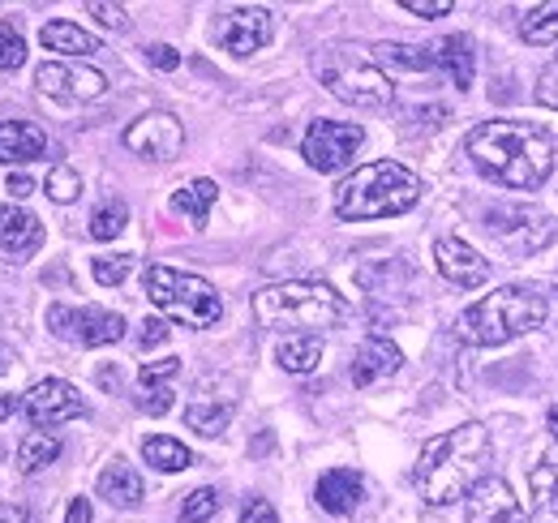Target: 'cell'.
Segmentation results:
<instances>
[{"mask_svg":"<svg viewBox=\"0 0 558 523\" xmlns=\"http://www.w3.org/2000/svg\"><path fill=\"white\" fill-rule=\"evenodd\" d=\"M374 61L383 69H409V73H429V69H438L429 48H409V44H378V48H374Z\"/></svg>","mask_w":558,"mask_h":523,"instance_id":"f546056e","label":"cell"},{"mask_svg":"<svg viewBox=\"0 0 558 523\" xmlns=\"http://www.w3.org/2000/svg\"><path fill=\"white\" fill-rule=\"evenodd\" d=\"M464 507H469V523H524V511L502 476H482L469 489Z\"/></svg>","mask_w":558,"mask_h":523,"instance_id":"9a60e30c","label":"cell"},{"mask_svg":"<svg viewBox=\"0 0 558 523\" xmlns=\"http://www.w3.org/2000/svg\"><path fill=\"white\" fill-rule=\"evenodd\" d=\"M314 73H318V82H323L340 104H349V108H369V112H378V108H391V99H396L391 73L378 65L365 48H352V44H331V48H323V52L314 57Z\"/></svg>","mask_w":558,"mask_h":523,"instance_id":"8992f818","label":"cell"},{"mask_svg":"<svg viewBox=\"0 0 558 523\" xmlns=\"http://www.w3.org/2000/svg\"><path fill=\"white\" fill-rule=\"evenodd\" d=\"M254 318L271 330H327L349 318V301L318 279H288L254 292Z\"/></svg>","mask_w":558,"mask_h":523,"instance_id":"277c9868","label":"cell"},{"mask_svg":"<svg viewBox=\"0 0 558 523\" xmlns=\"http://www.w3.org/2000/svg\"><path fill=\"white\" fill-rule=\"evenodd\" d=\"M546 425H550V434H555V442H558V408L550 412V416H546Z\"/></svg>","mask_w":558,"mask_h":523,"instance_id":"681fc988","label":"cell"},{"mask_svg":"<svg viewBox=\"0 0 558 523\" xmlns=\"http://www.w3.org/2000/svg\"><path fill=\"white\" fill-rule=\"evenodd\" d=\"M39 39H44L48 52H65V57H90V52H99V39L90 31H82L77 22H65V17L44 22Z\"/></svg>","mask_w":558,"mask_h":523,"instance_id":"603a6c76","label":"cell"},{"mask_svg":"<svg viewBox=\"0 0 558 523\" xmlns=\"http://www.w3.org/2000/svg\"><path fill=\"white\" fill-rule=\"evenodd\" d=\"M520 35L524 44H558V0L550 4H533L524 17H520Z\"/></svg>","mask_w":558,"mask_h":523,"instance_id":"4dcf8cb0","label":"cell"},{"mask_svg":"<svg viewBox=\"0 0 558 523\" xmlns=\"http://www.w3.org/2000/svg\"><path fill=\"white\" fill-rule=\"evenodd\" d=\"M0 523H35V520H31L26 507H17V502H0Z\"/></svg>","mask_w":558,"mask_h":523,"instance_id":"bcb514c9","label":"cell"},{"mask_svg":"<svg viewBox=\"0 0 558 523\" xmlns=\"http://www.w3.org/2000/svg\"><path fill=\"white\" fill-rule=\"evenodd\" d=\"M44 245V223L26 206H0V250L13 262L31 258Z\"/></svg>","mask_w":558,"mask_h":523,"instance_id":"ac0fdd59","label":"cell"},{"mask_svg":"<svg viewBox=\"0 0 558 523\" xmlns=\"http://www.w3.org/2000/svg\"><path fill=\"white\" fill-rule=\"evenodd\" d=\"M482 228L515 258H533L558 241L555 215H546L537 206H489L482 215Z\"/></svg>","mask_w":558,"mask_h":523,"instance_id":"ba28073f","label":"cell"},{"mask_svg":"<svg viewBox=\"0 0 558 523\" xmlns=\"http://www.w3.org/2000/svg\"><path fill=\"white\" fill-rule=\"evenodd\" d=\"M469 159L507 190H542L555 172L550 133L529 121H486L464 137Z\"/></svg>","mask_w":558,"mask_h":523,"instance_id":"6da1fadb","label":"cell"},{"mask_svg":"<svg viewBox=\"0 0 558 523\" xmlns=\"http://www.w3.org/2000/svg\"><path fill=\"white\" fill-rule=\"evenodd\" d=\"M4 190H9V194H13V197H17V202H22V197H31V194H35V181H31L26 172H13V177L4 181Z\"/></svg>","mask_w":558,"mask_h":523,"instance_id":"f6af8a7d","label":"cell"},{"mask_svg":"<svg viewBox=\"0 0 558 523\" xmlns=\"http://www.w3.org/2000/svg\"><path fill=\"white\" fill-rule=\"evenodd\" d=\"M48 155V133L31 121H0V163H31Z\"/></svg>","mask_w":558,"mask_h":523,"instance_id":"ffe728a7","label":"cell"},{"mask_svg":"<svg viewBox=\"0 0 558 523\" xmlns=\"http://www.w3.org/2000/svg\"><path fill=\"white\" fill-rule=\"evenodd\" d=\"M163 339H168V318H146L142 323V335H138L142 348H159Z\"/></svg>","mask_w":558,"mask_h":523,"instance_id":"ee69618b","label":"cell"},{"mask_svg":"<svg viewBox=\"0 0 558 523\" xmlns=\"http://www.w3.org/2000/svg\"><path fill=\"white\" fill-rule=\"evenodd\" d=\"M177 369H181V361H177V356H163V361H146V365L138 369V382L146 387V391H155V387H159V382H168Z\"/></svg>","mask_w":558,"mask_h":523,"instance_id":"8d00e7d4","label":"cell"},{"mask_svg":"<svg viewBox=\"0 0 558 523\" xmlns=\"http://www.w3.org/2000/svg\"><path fill=\"white\" fill-rule=\"evenodd\" d=\"M400 4L417 17H447L451 13V0H400Z\"/></svg>","mask_w":558,"mask_h":523,"instance_id":"60d3db41","label":"cell"},{"mask_svg":"<svg viewBox=\"0 0 558 523\" xmlns=\"http://www.w3.org/2000/svg\"><path fill=\"white\" fill-rule=\"evenodd\" d=\"M365 146V130L361 125H349V121H314L305 130V142H301V155L314 172H344L356 150Z\"/></svg>","mask_w":558,"mask_h":523,"instance_id":"9c48e42d","label":"cell"},{"mask_svg":"<svg viewBox=\"0 0 558 523\" xmlns=\"http://www.w3.org/2000/svg\"><path fill=\"white\" fill-rule=\"evenodd\" d=\"M241 523H279V515L267 498H250V502L241 507Z\"/></svg>","mask_w":558,"mask_h":523,"instance_id":"ab89813d","label":"cell"},{"mask_svg":"<svg viewBox=\"0 0 558 523\" xmlns=\"http://www.w3.org/2000/svg\"><path fill=\"white\" fill-rule=\"evenodd\" d=\"M215 44L232 57H254L258 48L271 44V13L241 4V9H223L215 17Z\"/></svg>","mask_w":558,"mask_h":523,"instance_id":"4fadbf2b","label":"cell"},{"mask_svg":"<svg viewBox=\"0 0 558 523\" xmlns=\"http://www.w3.org/2000/svg\"><path fill=\"white\" fill-rule=\"evenodd\" d=\"M489 455V429L482 421H464L456 429H447L442 438L425 442L413 467L417 494L429 507H451L460 502L477 481H482V463Z\"/></svg>","mask_w":558,"mask_h":523,"instance_id":"7a4b0ae2","label":"cell"},{"mask_svg":"<svg viewBox=\"0 0 558 523\" xmlns=\"http://www.w3.org/2000/svg\"><path fill=\"white\" fill-rule=\"evenodd\" d=\"M434 262L442 270V279H451L456 288H482L489 279V262L460 236H442L434 241Z\"/></svg>","mask_w":558,"mask_h":523,"instance_id":"2e32d148","label":"cell"},{"mask_svg":"<svg viewBox=\"0 0 558 523\" xmlns=\"http://www.w3.org/2000/svg\"><path fill=\"white\" fill-rule=\"evenodd\" d=\"M314 498H318V507L327 515H349V511H356V502L365 498V476L356 467H331V472L318 476Z\"/></svg>","mask_w":558,"mask_h":523,"instance_id":"d6986e66","label":"cell"},{"mask_svg":"<svg viewBox=\"0 0 558 523\" xmlns=\"http://www.w3.org/2000/svg\"><path fill=\"white\" fill-rule=\"evenodd\" d=\"M546 292L533 288V283H507L498 292L482 296L477 305H469L460 314V339L473 343V348H502L529 330H537L546 323Z\"/></svg>","mask_w":558,"mask_h":523,"instance_id":"3957f363","label":"cell"},{"mask_svg":"<svg viewBox=\"0 0 558 523\" xmlns=\"http://www.w3.org/2000/svg\"><path fill=\"white\" fill-rule=\"evenodd\" d=\"M130 223V206L125 202H104L95 215H90V236L95 241H117Z\"/></svg>","mask_w":558,"mask_h":523,"instance_id":"1f68e13d","label":"cell"},{"mask_svg":"<svg viewBox=\"0 0 558 523\" xmlns=\"http://www.w3.org/2000/svg\"><path fill=\"white\" fill-rule=\"evenodd\" d=\"M17 408H22V399H17V394H0V421H4V416H13Z\"/></svg>","mask_w":558,"mask_h":523,"instance_id":"c3c4849f","label":"cell"},{"mask_svg":"<svg viewBox=\"0 0 558 523\" xmlns=\"http://www.w3.org/2000/svg\"><path fill=\"white\" fill-rule=\"evenodd\" d=\"M219 511V494L203 485V489H194L185 502H181V523H207L210 515Z\"/></svg>","mask_w":558,"mask_h":523,"instance_id":"e575fe53","label":"cell"},{"mask_svg":"<svg viewBox=\"0 0 558 523\" xmlns=\"http://www.w3.org/2000/svg\"><path fill=\"white\" fill-rule=\"evenodd\" d=\"M48 330L65 343L77 348H108L117 339H125V318L112 309H70V305H52L48 309Z\"/></svg>","mask_w":558,"mask_h":523,"instance_id":"30bf717a","label":"cell"},{"mask_svg":"<svg viewBox=\"0 0 558 523\" xmlns=\"http://www.w3.org/2000/svg\"><path fill=\"white\" fill-rule=\"evenodd\" d=\"M421 181L417 172H409L396 159H378L356 168L352 177L340 181L336 190V215L340 219H387V215H404L409 206H417Z\"/></svg>","mask_w":558,"mask_h":523,"instance_id":"5b68a950","label":"cell"},{"mask_svg":"<svg viewBox=\"0 0 558 523\" xmlns=\"http://www.w3.org/2000/svg\"><path fill=\"white\" fill-rule=\"evenodd\" d=\"M146 61H150L155 69H163V73H172V69L181 65L177 48H168V44H150V48H146Z\"/></svg>","mask_w":558,"mask_h":523,"instance_id":"7bdbcfd3","label":"cell"},{"mask_svg":"<svg viewBox=\"0 0 558 523\" xmlns=\"http://www.w3.org/2000/svg\"><path fill=\"white\" fill-rule=\"evenodd\" d=\"M529 494H533V520L558 523V463L542 459L529 472Z\"/></svg>","mask_w":558,"mask_h":523,"instance_id":"cb8c5ba5","label":"cell"},{"mask_svg":"<svg viewBox=\"0 0 558 523\" xmlns=\"http://www.w3.org/2000/svg\"><path fill=\"white\" fill-rule=\"evenodd\" d=\"M26 61V39L13 31V22H0V69H17Z\"/></svg>","mask_w":558,"mask_h":523,"instance_id":"d590c367","label":"cell"},{"mask_svg":"<svg viewBox=\"0 0 558 523\" xmlns=\"http://www.w3.org/2000/svg\"><path fill=\"white\" fill-rule=\"evenodd\" d=\"M125 146L142 159L168 163V159H177L185 150V125L172 112H146L125 130Z\"/></svg>","mask_w":558,"mask_h":523,"instance_id":"5bb4252c","label":"cell"},{"mask_svg":"<svg viewBox=\"0 0 558 523\" xmlns=\"http://www.w3.org/2000/svg\"><path fill=\"white\" fill-rule=\"evenodd\" d=\"M86 9H90V13H95L104 26H108V31H125V26H130V13H125L121 4H104V0H90Z\"/></svg>","mask_w":558,"mask_h":523,"instance_id":"f35d334b","label":"cell"},{"mask_svg":"<svg viewBox=\"0 0 558 523\" xmlns=\"http://www.w3.org/2000/svg\"><path fill=\"white\" fill-rule=\"evenodd\" d=\"M429 52H434V65L442 69L460 90H469V86H473V77H477V57H473L469 35H447V39H442V44H434Z\"/></svg>","mask_w":558,"mask_h":523,"instance_id":"44dd1931","label":"cell"},{"mask_svg":"<svg viewBox=\"0 0 558 523\" xmlns=\"http://www.w3.org/2000/svg\"><path fill=\"white\" fill-rule=\"evenodd\" d=\"M61 459V438L57 434H48V429H35V434H26L22 438V447H17V467L31 476V472H39V467H48V463H57Z\"/></svg>","mask_w":558,"mask_h":523,"instance_id":"f1b7e54d","label":"cell"},{"mask_svg":"<svg viewBox=\"0 0 558 523\" xmlns=\"http://www.w3.org/2000/svg\"><path fill=\"white\" fill-rule=\"evenodd\" d=\"M537 104L558 112V61H550V65L537 73Z\"/></svg>","mask_w":558,"mask_h":523,"instance_id":"74e56055","label":"cell"},{"mask_svg":"<svg viewBox=\"0 0 558 523\" xmlns=\"http://www.w3.org/2000/svg\"><path fill=\"white\" fill-rule=\"evenodd\" d=\"M276 361L288 374H314L323 361V339L318 335H292L276 348Z\"/></svg>","mask_w":558,"mask_h":523,"instance_id":"d4e9b609","label":"cell"},{"mask_svg":"<svg viewBox=\"0 0 558 523\" xmlns=\"http://www.w3.org/2000/svg\"><path fill=\"white\" fill-rule=\"evenodd\" d=\"M142 459H146L155 472H185V467L194 463V455H190V447H185V442L163 438V434L142 438Z\"/></svg>","mask_w":558,"mask_h":523,"instance_id":"4316f807","label":"cell"},{"mask_svg":"<svg viewBox=\"0 0 558 523\" xmlns=\"http://www.w3.org/2000/svg\"><path fill=\"white\" fill-rule=\"evenodd\" d=\"M138 408H142V412H150V416H163V412L172 408V391H168V387H155V391L142 394Z\"/></svg>","mask_w":558,"mask_h":523,"instance_id":"b9f144b4","label":"cell"},{"mask_svg":"<svg viewBox=\"0 0 558 523\" xmlns=\"http://www.w3.org/2000/svg\"><path fill=\"white\" fill-rule=\"evenodd\" d=\"M0 369H4V356H0Z\"/></svg>","mask_w":558,"mask_h":523,"instance_id":"f907efd6","label":"cell"},{"mask_svg":"<svg viewBox=\"0 0 558 523\" xmlns=\"http://www.w3.org/2000/svg\"><path fill=\"white\" fill-rule=\"evenodd\" d=\"M215 197H219V185L207 181V177H198V181H190V185H181V190L172 194V210L190 215L194 228H207V215H210V206H215Z\"/></svg>","mask_w":558,"mask_h":523,"instance_id":"484cf974","label":"cell"},{"mask_svg":"<svg viewBox=\"0 0 558 523\" xmlns=\"http://www.w3.org/2000/svg\"><path fill=\"white\" fill-rule=\"evenodd\" d=\"M142 476L125 463V459H112L104 472H99V498H108L112 507H121V511H134L142 507Z\"/></svg>","mask_w":558,"mask_h":523,"instance_id":"7402d4cb","label":"cell"},{"mask_svg":"<svg viewBox=\"0 0 558 523\" xmlns=\"http://www.w3.org/2000/svg\"><path fill=\"white\" fill-rule=\"evenodd\" d=\"M400 365H404V352L391 343V339H383V335H374V339H365L361 348H356V361H352V387H378V382H387L391 374H400Z\"/></svg>","mask_w":558,"mask_h":523,"instance_id":"e0dca14e","label":"cell"},{"mask_svg":"<svg viewBox=\"0 0 558 523\" xmlns=\"http://www.w3.org/2000/svg\"><path fill=\"white\" fill-rule=\"evenodd\" d=\"M65 523H95V515H90V502H86V498H73Z\"/></svg>","mask_w":558,"mask_h":523,"instance_id":"7dc6e473","label":"cell"},{"mask_svg":"<svg viewBox=\"0 0 558 523\" xmlns=\"http://www.w3.org/2000/svg\"><path fill=\"white\" fill-rule=\"evenodd\" d=\"M35 86L57 99V104H90L108 95V77L95 65H65V61H44L35 69Z\"/></svg>","mask_w":558,"mask_h":523,"instance_id":"8fae6325","label":"cell"},{"mask_svg":"<svg viewBox=\"0 0 558 523\" xmlns=\"http://www.w3.org/2000/svg\"><path fill=\"white\" fill-rule=\"evenodd\" d=\"M44 190H48V197H52V202H61V206H65V202H73V197L82 194V177L73 172L70 163H57V168L48 172Z\"/></svg>","mask_w":558,"mask_h":523,"instance_id":"836d02e7","label":"cell"},{"mask_svg":"<svg viewBox=\"0 0 558 523\" xmlns=\"http://www.w3.org/2000/svg\"><path fill=\"white\" fill-rule=\"evenodd\" d=\"M95 283H104V288H117V283H125L130 279V270H134V254H104V258H95Z\"/></svg>","mask_w":558,"mask_h":523,"instance_id":"d6a6232c","label":"cell"},{"mask_svg":"<svg viewBox=\"0 0 558 523\" xmlns=\"http://www.w3.org/2000/svg\"><path fill=\"white\" fill-rule=\"evenodd\" d=\"M22 412H26V421L35 429H52V425L77 421L86 412V399L65 378H44V382H35L31 391L22 394Z\"/></svg>","mask_w":558,"mask_h":523,"instance_id":"7c38bea8","label":"cell"},{"mask_svg":"<svg viewBox=\"0 0 558 523\" xmlns=\"http://www.w3.org/2000/svg\"><path fill=\"white\" fill-rule=\"evenodd\" d=\"M228 421H232V403L228 399H194L185 408V425L198 429L203 438H219L228 429Z\"/></svg>","mask_w":558,"mask_h":523,"instance_id":"83f0119b","label":"cell"},{"mask_svg":"<svg viewBox=\"0 0 558 523\" xmlns=\"http://www.w3.org/2000/svg\"><path fill=\"white\" fill-rule=\"evenodd\" d=\"M142 288L150 296V305L159 309V318H172L181 327H215L219 314H223V301L219 292L210 288L203 275H190V270H172V266H146L142 275Z\"/></svg>","mask_w":558,"mask_h":523,"instance_id":"52a82bcc","label":"cell"}]
</instances>
